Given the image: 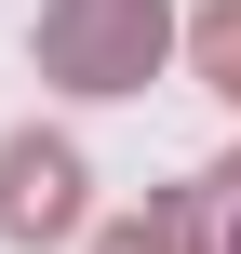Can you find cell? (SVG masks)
<instances>
[{
    "mask_svg": "<svg viewBox=\"0 0 241 254\" xmlns=\"http://www.w3.org/2000/svg\"><path fill=\"white\" fill-rule=\"evenodd\" d=\"M161 214H174V254H241V147H228V161H201Z\"/></svg>",
    "mask_w": 241,
    "mask_h": 254,
    "instance_id": "obj_3",
    "label": "cell"
},
{
    "mask_svg": "<svg viewBox=\"0 0 241 254\" xmlns=\"http://www.w3.org/2000/svg\"><path fill=\"white\" fill-rule=\"evenodd\" d=\"M67 228H80V147L0 134V241H67Z\"/></svg>",
    "mask_w": 241,
    "mask_h": 254,
    "instance_id": "obj_2",
    "label": "cell"
},
{
    "mask_svg": "<svg viewBox=\"0 0 241 254\" xmlns=\"http://www.w3.org/2000/svg\"><path fill=\"white\" fill-rule=\"evenodd\" d=\"M161 54H174L161 0H40V80L67 94H134Z\"/></svg>",
    "mask_w": 241,
    "mask_h": 254,
    "instance_id": "obj_1",
    "label": "cell"
},
{
    "mask_svg": "<svg viewBox=\"0 0 241 254\" xmlns=\"http://www.w3.org/2000/svg\"><path fill=\"white\" fill-rule=\"evenodd\" d=\"M188 54H201V80L241 107V0H201V13H188Z\"/></svg>",
    "mask_w": 241,
    "mask_h": 254,
    "instance_id": "obj_4",
    "label": "cell"
},
{
    "mask_svg": "<svg viewBox=\"0 0 241 254\" xmlns=\"http://www.w3.org/2000/svg\"><path fill=\"white\" fill-rule=\"evenodd\" d=\"M94 254H174V214H121V228H94Z\"/></svg>",
    "mask_w": 241,
    "mask_h": 254,
    "instance_id": "obj_5",
    "label": "cell"
}]
</instances>
